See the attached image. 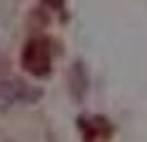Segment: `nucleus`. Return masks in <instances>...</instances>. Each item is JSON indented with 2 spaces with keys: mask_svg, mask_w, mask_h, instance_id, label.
I'll list each match as a JSON object with an SVG mask.
<instances>
[{
  "mask_svg": "<svg viewBox=\"0 0 147 142\" xmlns=\"http://www.w3.org/2000/svg\"><path fill=\"white\" fill-rule=\"evenodd\" d=\"M22 62L26 66V71L33 76H48L50 71V47L45 40H31L24 47Z\"/></svg>",
  "mask_w": 147,
  "mask_h": 142,
  "instance_id": "1",
  "label": "nucleus"
}]
</instances>
